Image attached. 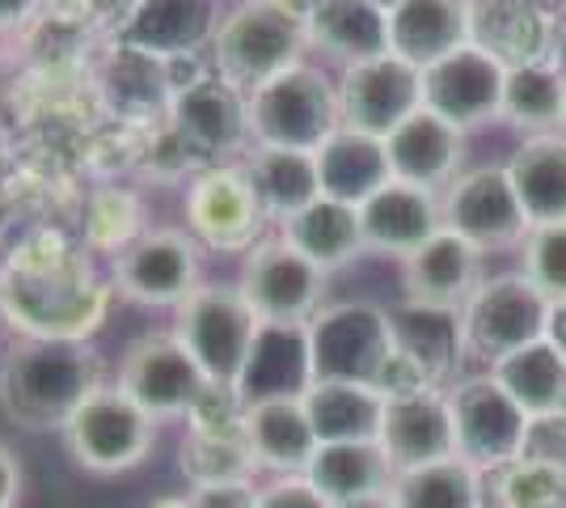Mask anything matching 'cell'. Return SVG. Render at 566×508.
Wrapping results in <instances>:
<instances>
[{
    "label": "cell",
    "mask_w": 566,
    "mask_h": 508,
    "mask_svg": "<svg viewBox=\"0 0 566 508\" xmlns=\"http://www.w3.org/2000/svg\"><path fill=\"white\" fill-rule=\"evenodd\" d=\"M115 297L111 271L60 229H30L0 255V322L18 339L90 343Z\"/></svg>",
    "instance_id": "6da1fadb"
},
{
    "label": "cell",
    "mask_w": 566,
    "mask_h": 508,
    "mask_svg": "<svg viewBox=\"0 0 566 508\" xmlns=\"http://www.w3.org/2000/svg\"><path fill=\"white\" fill-rule=\"evenodd\" d=\"M102 382V361L90 343L13 339L0 361V412L30 433H64L72 412Z\"/></svg>",
    "instance_id": "7a4b0ae2"
},
{
    "label": "cell",
    "mask_w": 566,
    "mask_h": 508,
    "mask_svg": "<svg viewBox=\"0 0 566 508\" xmlns=\"http://www.w3.org/2000/svg\"><path fill=\"white\" fill-rule=\"evenodd\" d=\"M250 141L254 148H301L317 153L343 127L338 76L322 60H301L287 73L250 90Z\"/></svg>",
    "instance_id": "3957f363"
},
{
    "label": "cell",
    "mask_w": 566,
    "mask_h": 508,
    "mask_svg": "<svg viewBox=\"0 0 566 508\" xmlns=\"http://www.w3.org/2000/svg\"><path fill=\"white\" fill-rule=\"evenodd\" d=\"M208 60L216 76H224L229 85L250 94L271 76L308 60L305 25L292 13H283L275 0H237L216 25Z\"/></svg>",
    "instance_id": "277c9868"
},
{
    "label": "cell",
    "mask_w": 566,
    "mask_h": 508,
    "mask_svg": "<svg viewBox=\"0 0 566 508\" xmlns=\"http://www.w3.org/2000/svg\"><path fill=\"white\" fill-rule=\"evenodd\" d=\"M259 314L241 297L237 280H203L174 310V335L187 348L212 386H237L259 335Z\"/></svg>",
    "instance_id": "5b68a950"
},
{
    "label": "cell",
    "mask_w": 566,
    "mask_h": 508,
    "mask_svg": "<svg viewBox=\"0 0 566 508\" xmlns=\"http://www.w3.org/2000/svg\"><path fill=\"white\" fill-rule=\"evenodd\" d=\"M182 229L208 255H237V259H245L266 234H275L241 162L203 166L182 183Z\"/></svg>",
    "instance_id": "8992f818"
},
{
    "label": "cell",
    "mask_w": 566,
    "mask_h": 508,
    "mask_svg": "<svg viewBox=\"0 0 566 508\" xmlns=\"http://www.w3.org/2000/svg\"><path fill=\"white\" fill-rule=\"evenodd\" d=\"M457 318H461L465 356L491 369L503 356L545 339L549 297L524 271H499V276L478 280V289L470 292V301L461 305Z\"/></svg>",
    "instance_id": "52a82bcc"
},
{
    "label": "cell",
    "mask_w": 566,
    "mask_h": 508,
    "mask_svg": "<svg viewBox=\"0 0 566 508\" xmlns=\"http://www.w3.org/2000/svg\"><path fill=\"white\" fill-rule=\"evenodd\" d=\"M308 356H313V382L377 386L394 356L389 310H380L373 301L322 305L308 322Z\"/></svg>",
    "instance_id": "ba28073f"
},
{
    "label": "cell",
    "mask_w": 566,
    "mask_h": 508,
    "mask_svg": "<svg viewBox=\"0 0 566 508\" xmlns=\"http://www.w3.org/2000/svg\"><path fill=\"white\" fill-rule=\"evenodd\" d=\"M64 445L72 462L90 475H123L136 470L157 445V419L136 398H127L115 382L97 386L64 424Z\"/></svg>",
    "instance_id": "9c48e42d"
},
{
    "label": "cell",
    "mask_w": 566,
    "mask_h": 508,
    "mask_svg": "<svg viewBox=\"0 0 566 508\" xmlns=\"http://www.w3.org/2000/svg\"><path fill=\"white\" fill-rule=\"evenodd\" d=\"M208 250L190 238L182 225H153L140 242H132L111 271V284L123 301L144 310H178L190 292L199 289Z\"/></svg>",
    "instance_id": "30bf717a"
},
{
    "label": "cell",
    "mask_w": 566,
    "mask_h": 508,
    "mask_svg": "<svg viewBox=\"0 0 566 508\" xmlns=\"http://www.w3.org/2000/svg\"><path fill=\"white\" fill-rule=\"evenodd\" d=\"M452 428H457V458L478 466L482 475H495L503 466L524 458L528 415L491 373H478L449 386Z\"/></svg>",
    "instance_id": "8fae6325"
},
{
    "label": "cell",
    "mask_w": 566,
    "mask_h": 508,
    "mask_svg": "<svg viewBox=\"0 0 566 508\" xmlns=\"http://www.w3.org/2000/svg\"><path fill=\"white\" fill-rule=\"evenodd\" d=\"M326 271L313 267L280 234H266L237 271V289L250 301L259 322H280V326H308L313 314L326 305Z\"/></svg>",
    "instance_id": "7c38bea8"
},
{
    "label": "cell",
    "mask_w": 566,
    "mask_h": 508,
    "mask_svg": "<svg viewBox=\"0 0 566 508\" xmlns=\"http://www.w3.org/2000/svg\"><path fill=\"white\" fill-rule=\"evenodd\" d=\"M166 123L195 153L199 166H229L254 148V141H250V97H245V90H237L216 73L178 90L169 102Z\"/></svg>",
    "instance_id": "4fadbf2b"
},
{
    "label": "cell",
    "mask_w": 566,
    "mask_h": 508,
    "mask_svg": "<svg viewBox=\"0 0 566 508\" xmlns=\"http://www.w3.org/2000/svg\"><path fill=\"white\" fill-rule=\"evenodd\" d=\"M440 212H444V229L478 246L482 255L512 250L533 229L524 208H520L516 187L507 178V166L461 169L440 191Z\"/></svg>",
    "instance_id": "5bb4252c"
},
{
    "label": "cell",
    "mask_w": 566,
    "mask_h": 508,
    "mask_svg": "<svg viewBox=\"0 0 566 508\" xmlns=\"http://www.w3.org/2000/svg\"><path fill=\"white\" fill-rule=\"evenodd\" d=\"M115 386L127 398H136L157 424H169V419H187L190 403L203 394L208 377L174 331H153L123 352Z\"/></svg>",
    "instance_id": "9a60e30c"
},
{
    "label": "cell",
    "mask_w": 566,
    "mask_h": 508,
    "mask_svg": "<svg viewBox=\"0 0 566 508\" xmlns=\"http://www.w3.org/2000/svg\"><path fill=\"white\" fill-rule=\"evenodd\" d=\"M334 76H338L343 127L368 132L377 141L398 132L415 111H423V73L394 51H385L377 60H364V64H352V69Z\"/></svg>",
    "instance_id": "2e32d148"
},
{
    "label": "cell",
    "mask_w": 566,
    "mask_h": 508,
    "mask_svg": "<svg viewBox=\"0 0 566 508\" xmlns=\"http://www.w3.org/2000/svg\"><path fill=\"white\" fill-rule=\"evenodd\" d=\"M503 85H507V64L486 48L465 43L440 64L423 69V106L449 120L452 127L473 132L503 115Z\"/></svg>",
    "instance_id": "e0dca14e"
},
{
    "label": "cell",
    "mask_w": 566,
    "mask_h": 508,
    "mask_svg": "<svg viewBox=\"0 0 566 508\" xmlns=\"http://www.w3.org/2000/svg\"><path fill=\"white\" fill-rule=\"evenodd\" d=\"M377 445L385 449V458L398 475L431 466V462L457 458L449 390H419L406 398H385Z\"/></svg>",
    "instance_id": "ac0fdd59"
},
{
    "label": "cell",
    "mask_w": 566,
    "mask_h": 508,
    "mask_svg": "<svg viewBox=\"0 0 566 508\" xmlns=\"http://www.w3.org/2000/svg\"><path fill=\"white\" fill-rule=\"evenodd\" d=\"M220 18L224 0H136L127 25L118 30V43L169 64L212 48Z\"/></svg>",
    "instance_id": "d6986e66"
},
{
    "label": "cell",
    "mask_w": 566,
    "mask_h": 508,
    "mask_svg": "<svg viewBox=\"0 0 566 508\" xmlns=\"http://www.w3.org/2000/svg\"><path fill=\"white\" fill-rule=\"evenodd\" d=\"M478 280H482V250L457 238L452 229H440L410 259H401V289L410 305L461 314Z\"/></svg>",
    "instance_id": "ffe728a7"
},
{
    "label": "cell",
    "mask_w": 566,
    "mask_h": 508,
    "mask_svg": "<svg viewBox=\"0 0 566 508\" xmlns=\"http://www.w3.org/2000/svg\"><path fill=\"white\" fill-rule=\"evenodd\" d=\"M359 229H364V246L389 255V259H410L423 242H431L444 229V212H440V195L410 187V183H389L380 187L373 199L359 204Z\"/></svg>",
    "instance_id": "44dd1931"
},
{
    "label": "cell",
    "mask_w": 566,
    "mask_h": 508,
    "mask_svg": "<svg viewBox=\"0 0 566 508\" xmlns=\"http://www.w3.org/2000/svg\"><path fill=\"white\" fill-rule=\"evenodd\" d=\"M558 9L542 0H473V43L486 48L507 69L558 60L554 51Z\"/></svg>",
    "instance_id": "7402d4cb"
},
{
    "label": "cell",
    "mask_w": 566,
    "mask_h": 508,
    "mask_svg": "<svg viewBox=\"0 0 566 508\" xmlns=\"http://www.w3.org/2000/svg\"><path fill=\"white\" fill-rule=\"evenodd\" d=\"M305 43L308 55L343 73L389 51V13L373 0H317L305 18Z\"/></svg>",
    "instance_id": "603a6c76"
},
{
    "label": "cell",
    "mask_w": 566,
    "mask_h": 508,
    "mask_svg": "<svg viewBox=\"0 0 566 508\" xmlns=\"http://www.w3.org/2000/svg\"><path fill=\"white\" fill-rule=\"evenodd\" d=\"M385 153H389V169L398 183L423 187V191H444L452 178L461 174L465 162V132L452 127L449 120L431 115V111H415L401 123L398 132L385 136Z\"/></svg>",
    "instance_id": "cb8c5ba5"
},
{
    "label": "cell",
    "mask_w": 566,
    "mask_h": 508,
    "mask_svg": "<svg viewBox=\"0 0 566 508\" xmlns=\"http://www.w3.org/2000/svg\"><path fill=\"white\" fill-rule=\"evenodd\" d=\"M473 43V0H401L389 9V51L419 73Z\"/></svg>",
    "instance_id": "d4e9b609"
},
{
    "label": "cell",
    "mask_w": 566,
    "mask_h": 508,
    "mask_svg": "<svg viewBox=\"0 0 566 508\" xmlns=\"http://www.w3.org/2000/svg\"><path fill=\"white\" fill-rule=\"evenodd\" d=\"M245 445L259 462V470L283 475H305L308 462L317 458L322 440L308 419L305 398H262L245 407Z\"/></svg>",
    "instance_id": "484cf974"
},
{
    "label": "cell",
    "mask_w": 566,
    "mask_h": 508,
    "mask_svg": "<svg viewBox=\"0 0 566 508\" xmlns=\"http://www.w3.org/2000/svg\"><path fill=\"white\" fill-rule=\"evenodd\" d=\"M313 386V356H308V326H280L262 322L250 361L241 369V398L262 403V398H305Z\"/></svg>",
    "instance_id": "4316f807"
},
{
    "label": "cell",
    "mask_w": 566,
    "mask_h": 508,
    "mask_svg": "<svg viewBox=\"0 0 566 508\" xmlns=\"http://www.w3.org/2000/svg\"><path fill=\"white\" fill-rule=\"evenodd\" d=\"M283 242L292 250H301L308 263L322 267L326 276L343 271L347 263H355L359 255H368L364 246V229H359V208L338 204V199H313L308 208H301L296 217H287L283 225H275Z\"/></svg>",
    "instance_id": "83f0119b"
},
{
    "label": "cell",
    "mask_w": 566,
    "mask_h": 508,
    "mask_svg": "<svg viewBox=\"0 0 566 508\" xmlns=\"http://www.w3.org/2000/svg\"><path fill=\"white\" fill-rule=\"evenodd\" d=\"M317 178H322L326 199L359 208L364 199H373L380 187L394 183L385 141L355 132V127H338L331 141L317 148Z\"/></svg>",
    "instance_id": "f1b7e54d"
},
{
    "label": "cell",
    "mask_w": 566,
    "mask_h": 508,
    "mask_svg": "<svg viewBox=\"0 0 566 508\" xmlns=\"http://www.w3.org/2000/svg\"><path fill=\"white\" fill-rule=\"evenodd\" d=\"M102 94L111 102L123 123H153L161 127L169 120V102H174V90H169V73L161 60L144 55V51L118 43L111 48V60H106V73H102Z\"/></svg>",
    "instance_id": "f546056e"
},
{
    "label": "cell",
    "mask_w": 566,
    "mask_h": 508,
    "mask_svg": "<svg viewBox=\"0 0 566 508\" xmlns=\"http://www.w3.org/2000/svg\"><path fill=\"white\" fill-rule=\"evenodd\" d=\"M241 169L250 178V187L259 195L262 212L271 225H283L308 208L313 199H322V178H317V153L301 148H250L241 157Z\"/></svg>",
    "instance_id": "4dcf8cb0"
},
{
    "label": "cell",
    "mask_w": 566,
    "mask_h": 508,
    "mask_svg": "<svg viewBox=\"0 0 566 508\" xmlns=\"http://www.w3.org/2000/svg\"><path fill=\"white\" fill-rule=\"evenodd\" d=\"M394 322V348L423 373L436 390H449V377L457 373V361L465 356L461 343V318L452 310H427V305H398L389 310Z\"/></svg>",
    "instance_id": "1f68e13d"
},
{
    "label": "cell",
    "mask_w": 566,
    "mask_h": 508,
    "mask_svg": "<svg viewBox=\"0 0 566 508\" xmlns=\"http://www.w3.org/2000/svg\"><path fill=\"white\" fill-rule=\"evenodd\" d=\"M305 479L334 508H343L368 496H385L398 479V470L389 466L377 440H347V445H322L317 458L308 462Z\"/></svg>",
    "instance_id": "d6a6232c"
},
{
    "label": "cell",
    "mask_w": 566,
    "mask_h": 508,
    "mask_svg": "<svg viewBox=\"0 0 566 508\" xmlns=\"http://www.w3.org/2000/svg\"><path fill=\"white\" fill-rule=\"evenodd\" d=\"M507 178L528 225L566 220V132L524 136V145L507 162Z\"/></svg>",
    "instance_id": "836d02e7"
},
{
    "label": "cell",
    "mask_w": 566,
    "mask_h": 508,
    "mask_svg": "<svg viewBox=\"0 0 566 508\" xmlns=\"http://www.w3.org/2000/svg\"><path fill=\"white\" fill-rule=\"evenodd\" d=\"M305 407L322 445L377 440L380 419H385V394L377 386H355V382H313Z\"/></svg>",
    "instance_id": "e575fe53"
},
{
    "label": "cell",
    "mask_w": 566,
    "mask_h": 508,
    "mask_svg": "<svg viewBox=\"0 0 566 508\" xmlns=\"http://www.w3.org/2000/svg\"><path fill=\"white\" fill-rule=\"evenodd\" d=\"M486 373L516 398L528 419L566 412V361L549 339H537L512 356H503Z\"/></svg>",
    "instance_id": "d590c367"
},
{
    "label": "cell",
    "mask_w": 566,
    "mask_h": 508,
    "mask_svg": "<svg viewBox=\"0 0 566 508\" xmlns=\"http://www.w3.org/2000/svg\"><path fill=\"white\" fill-rule=\"evenodd\" d=\"M503 123L528 136H549L566 127V69L558 60L507 69L503 85Z\"/></svg>",
    "instance_id": "8d00e7d4"
},
{
    "label": "cell",
    "mask_w": 566,
    "mask_h": 508,
    "mask_svg": "<svg viewBox=\"0 0 566 508\" xmlns=\"http://www.w3.org/2000/svg\"><path fill=\"white\" fill-rule=\"evenodd\" d=\"M153 229L148 220V208H144V195L136 187H97L90 199H85V212H81V246L94 255V259H106L115 263L118 255L132 242H140L144 234Z\"/></svg>",
    "instance_id": "74e56055"
},
{
    "label": "cell",
    "mask_w": 566,
    "mask_h": 508,
    "mask_svg": "<svg viewBox=\"0 0 566 508\" xmlns=\"http://www.w3.org/2000/svg\"><path fill=\"white\" fill-rule=\"evenodd\" d=\"M482 479L486 475L465 458H444L398 475L389 496L398 508H486Z\"/></svg>",
    "instance_id": "f35d334b"
},
{
    "label": "cell",
    "mask_w": 566,
    "mask_h": 508,
    "mask_svg": "<svg viewBox=\"0 0 566 508\" xmlns=\"http://www.w3.org/2000/svg\"><path fill=\"white\" fill-rule=\"evenodd\" d=\"M182 475L190 487H216V484H254L259 462L250 454L245 436H195L182 440Z\"/></svg>",
    "instance_id": "ab89813d"
},
{
    "label": "cell",
    "mask_w": 566,
    "mask_h": 508,
    "mask_svg": "<svg viewBox=\"0 0 566 508\" xmlns=\"http://www.w3.org/2000/svg\"><path fill=\"white\" fill-rule=\"evenodd\" d=\"M491 491L486 508H566V470L520 458L491 475Z\"/></svg>",
    "instance_id": "60d3db41"
},
{
    "label": "cell",
    "mask_w": 566,
    "mask_h": 508,
    "mask_svg": "<svg viewBox=\"0 0 566 508\" xmlns=\"http://www.w3.org/2000/svg\"><path fill=\"white\" fill-rule=\"evenodd\" d=\"M520 259H524V276L549 297L563 301L566 297V220L554 225H533L520 242Z\"/></svg>",
    "instance_id": "b9f144b4"
},
{
    "label": "cell",
    "mask_w": 566,
    "mask_h": 508,
    "mask_svg": "<svg viewBox=\"0 0 566 508\" xmlns=\"http://www.w3.org/2000/svg\"><path fill=\"white\" fill-rule=\"evenodd\" d=\"M245 398L237 386H203V394L190 403L187 433L195 436H245Z\"/></svg>",
    "instance_id": "7bdbcfd3"
},
{
    "label": "cell",
    "mask_w": 566,
    "mask_h": 508,
    "mask_svg": "<svg viewBox=\"0 0 566 508\" xmlns=\"http://www.w3.org/2000/svg\"><path fill=\"white\" fill-rule=\"evenodd\" d=\"M524 458L566 470V412L542 415L528 424V440H524Z\"/></svg>",
    "instance_id": "ee69618b"
},
{
    "label": "cell",
    "mask_w": 566,
    "mask_h": 508,
    "mask_svg": "<svg viewBox=\"0 0 566 508\" xmlns=\"http://www.w3.org/2000/svg\"><path fill=\"white\" fill-rule=\"evenodd\" d=\"M254 508H334L317 487L308 484L305 475H283L259 487V505Z\"/></svg>",
    "instance_id": "f6af8a7d"
},
{
    "label": "cell",
    "mask_w": 566,
    "mask_h": 508,
    "mask_svg": "<svg viewBox=\"0 0 566 508\" xmlns=\"http://www.w3.org/2000/svg\"><path fill=\"white\" fill-rule=\"evenodd\" d=\"M190 508H254L259 505V487L254 484H216V487H190Z\"/></svg>",
    "instance_id": "bcb514c9"
},
{
    "label": "cell",
    "mask_w": 566,
    "mask_h": 508,
    "mask_svg": "<svg viewBox=\"0 0 566 508\" xmlns=\"http://www.w3.org/2000/svg\"><path fill=\"white\" fill-rule=\"evenodd\" d=\"M97 9H102V0H39V13L60 25L97 22Z\"/></svg>",
    "instance_id": "7dc6e473"
},
{
    "label": "cell",
    "mask_w": 566,
    "mask_h": 508,
    "mask_svg": "<svg viewBox=\"0 0 566 508\" xmlns=\"http://www.w3.org/2000/svg\"><path fill=\"white\" fill-rule=\"evenodd\" d=\"M34 13H39V0H0V39L25 30L34 22Z\"/></svg>",
    "instance_id": "c3c4849f"
},
{
    "label": "cell",
    "mask_w": 566,
    "mask_h": 508,
    "mask_svg": "<svg viewBox=\"0 0 566 508\" xmlns=\"http://www.w3.org/2000/svg\"><path fill=\"white\" fill-rule=\"evenodd\" d=\"M18 491H22V470H18L13 449L0 440V508L18 505Z\"/></svg>",
    "instance_id": "681fc988"
},
{
    "label": "cell",
    "mask_w": 566,
    "mask_h": 508,
    "mask_svg": "<svg viewBox=\"0 0 566 508\" xmlns=\"http://www.w3.org/2000/svg\"><path fill=\"white\" fill-rule=\"evenodd\" d=\"M545 339L558 348V356L566 361V297L549 301V322H545Z\"/></svg>",
    "instance_id": "f907efd6"
},
{
    "label": "cell",
    "mask_w": 566,
    "mask_h": 508,
    "mask_svg": "<svg viewBox=\"0 0 566 508\" xmlns=\"http://www.w3.org/2000/svg\"><path fill=\"white\" fill-rule=\"evenodd\" d=\"M275 4H280L283 13H292V18H296L301 25H305V18L313 13V9H317V0H275Z\"/></svg>",
    "instance_id": "816d5d0a"
},
{
    "label": "cell",
    "mask_w": 566,
    "mask_h": 508,
    "mask_svg": "<svg viewBox=\"0 0 566 508\" xmlns=\"http://www.w3.org/2000/svg\"><path fill=\"white\" fill-rule=\"evenodd\" d=\"M13 166V136H9V127L0 120V174Z\"/></svg>",
    "instance_id": "f5cc1de1"
},
{
    "label": "cell",
    "mask_w": 566,
    "mask_h": 508,
    "mask_svg": "<svg viewBox=\"0 0 566 508\" xmlns=\"http://www.w3.org/2000/svg\"><path fill=\"white\" fill-rule=\"evenodd\" d=\"M343 508H398V500L385 491V496H368V500H355V505H343Z\"/></svg>",
    "instance_id": "db71d44e"
},
{
    "label": "cell",
    "mask_w": 566,
    "mask_h": 508,
    "mask_svg": "<svg viewBox=\"0 0 566 508\" xmlns=\"http://www.w3.org/2000/svg\"><path fill=\"white\" fill-rule=\"evenodd\" d=\"M148 508H190V505H187V491H182V496H161V500H153Z\"/></svg>",
    "instance_id": "11a10c76"
},
{
    "label": "cell",
    "mask_w": 566,
    "mask_h": 508,
    "mask_svg": "<svg viewBox=\"0 0 566 508\" xmlns=\"http://www.w3.org/2000/svg\"><path fill=\"white\" fill-rule=\"evenodd\" d=\"M373 4H377V9H385V13H389V9H398L401 0H373Z\"/></svg>",
    "instance_id": "9f6ffc18"
},
{
    "label": "cell",
    "mask_w": 566,
    "mask_h": 508,
    "mask_svg": "<svg viewBox=\"0 0 566 508\" xmlns=\"http://www.w3.org/2000/svg\"><path fill=\"white\" fill-rule=\"evenodd\" d=\"M549 4H554V9H558V13H566V0H549Z\"/></svg>",
    "instance_id": "6f0895ef"
},
{
    "label": "cell",
    "mask_w": 566,
    "mask_h": 508,
    "mask_svg": "<svg viewBox=\"0 0 566 508\" xmlns=\"http://www.w3.org/2000/svg\"><path fill=\"white\" fill-rule=\"evenodd\" d=\"M563 69H566V51H563Z\"/></svg>",
    "instance_id": "680465c9"
},
{
    "label": "cell",
    "mask_w": 566,
    "mask_h": 508,
    "mask_svg": "<svg viewBox=\"0 0 566 508\" xmlns=\"http://www.w3.org/2000/svg\"><path fill=\"white\" fill-rule=\"evenodd\" d=\"M563 132H566V127H563Z\"/></svg>",
    "instance_id": "91938a15"
}]
</instances>
